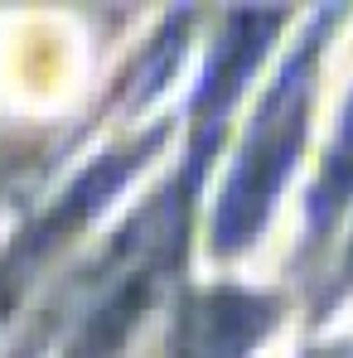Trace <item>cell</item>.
Listing matches in <instances>:
<instances>
[{
    "instance_id": "6da1fadb",
    "label": "cell",
    "mask_w": 353,
    "mask_h": 358,
    "mask_svg": "<svg viewBox=\"0 0 353 358\" xmlns=\"http://www.w3.org/2000/svg\"><path fill=\"white\" fill-rule=\"evenodd\" d=\"M315 54H319V34H310V44L286 63V73L276 78V87L266 92L261 112L252 121L242 155L233 165V179L223 189L218 203V252H233L257 233V223L266 218L281 179L295 160V145L305 136V107H310V73H315Z\"/></svg>"
},
{
    "instance_id": "7a4b0ae2",
    "label": "cell",
    "mask_w": 353,
    "mask_h": 358,
    "mask_svg": "<svg viewBox=\"0 0 353 358\" xmlns=\"http://www.w3.org/2000/svg\"><path fill=\"white\" fill-rule=\"evenodd\" d=\"M271 324V300L247 291H208L184 310L179 358H242Z\"/></svg>"
},
{
    "instance_id": "3957f363",
    "label": "cell",
    "mask_w": 353,
    "mask_h": 358,
    "mask_svg": "<svg viewBox=\"0 0 353 358\" xmlns=\"http://www.w3.org/2000/svg\"><path fill=\"white\" fill-rule=\"evenodd\" d=\"M353 194V102L344 121H339V136H334V150H329V160H324V175L315 184V199H310V208H315V223H324L344 199Z\"/></svg>"
},
{
    "instance_id": "277c9868",
    "label": "cell",
    "mask_w": 353,
    "mask_h": 358,
    "mask_svg": "<svg viewBox=\"0 0 353 358\" xmlns=\"http://www.w3.org/2000/svg\"><path fill=\"white\" fill-rule=\"evenodd\" d=\"M349 271H353V257H349Z\"/></svg>"
}]
</instances>
